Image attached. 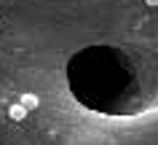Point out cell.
Here are the masks:
<instances>
[{
  "label": "cell",
  "instance_id": "obj_1",
  "mask_svg": "<svg viewBox=\"0 0 158 145\" xmlns=\"http://www.w3.org/2000/svg\"><path fill=\"white\" fill-rule=\"evenodd\" d=\"M19 105H22V108H24V110L30 113V110H38L40 100H38L35 94H22V97H19Z\"/></svg>",
  "mask_w": 158,
  "mask_h": 145
},
{
  "label": "cell",
  "instance_id": "obj_2",
  "mask_svg": "<svg viewBox=\"0 0 158 145\" xmlns=\"http://www.w3.org/2000/svg\"><path fill=\"white\" fill-rule=\"evenodd\" d=\"M8 118H11V121H24V118H27V110L16 102V105H11V108H8Z\"/></svg>",
  "mask_w": 158,
  "mask_h": 145
},
{
  "label": "cell",
  "instance_id": "obj_3",
  "mask_svg": "<svg viewBox=\"0 0 158 145\" xmlns=\"http://www.w3.org/2000/svg\"><path fill=\"white\" fill-rule=\"evenodd\" d=\"M145 3H148L150 8H158V0H145Z\"/></svg>",
  "mask_w": 158,
  "mask_h": 145
},
{
  "label": "cell",
  "instance_id": "obj_4",
  "mask_svg": "<svg viewBox=\"0 0 158 145\" xmlns=\"http://www.w3.org/2000/svg\"><path fill=\"white\" fill-rule=\"evenodd\" d=\"M0 27H3V22H0Z\"/></svg>",
  "mask_w": 158,
  "mask_h": 145
}]
</instances>
